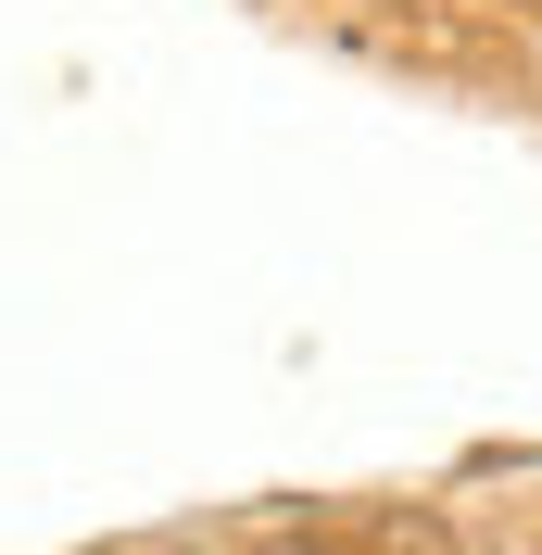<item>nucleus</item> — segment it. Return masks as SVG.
Wrapping results in <instances>:
<instances>
[]
</instances>
